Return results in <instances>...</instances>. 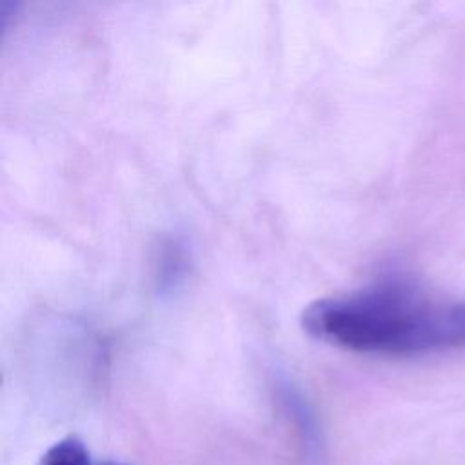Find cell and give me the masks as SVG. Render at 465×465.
<instances>
[{
  "instance_id": "obj_1",
  "label": "cell",
  "mask_w": 465,
  "mask_h": 465,
  "mask_svg": "<svg viewBox=\"0 0 465 465\" xmlns=\"http://www.w3.org/2000/svg\"><path fill=\"white\" fill-rule=\"evenodd\" d=\"M302 325L311 336L356 352L429 354L465 347V298L441 300L409 282L389 280L312 302Z\"/></svg>"
},
{
  "instance_id": "obj_2",
  "label": "cell",
  "mask_w": 465,
  "mask_h": 465,
  "mask_svg": "<svg viewBox=\"0 0 465 465\" xmlns=\"http://www.w3.org/2000/svg\"><path fill=\"white\" fill-rule=\"evenodd\" d=\"M42 465H91V460L85 445L78 438L67 436L45 452Z\"/></svg>"
},
{
  "instance_id": "obj_3",
  "label": "cell",
  "mask_w": 465,
  "mask_h": 465,
  "mask_svg": "<svg viewBox=\"0 0 465 465\" xmlns=\"http://www.w3.org/2000/svg\"><path fill=\"white\" fill-rule=\"evenodd\" d=\"M111 465H118V463H111Z\"/></svg>"
}]
</instances>
